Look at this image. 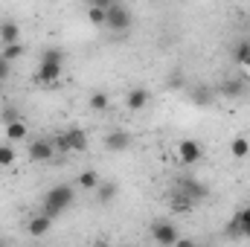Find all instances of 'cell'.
<instances>
[{
  "label": "cell",
  "instance_id": "6da1fadb",
  "mask_svg": "<svg viewBox=\"0 0 250 247\" xmlns=\"http://www.w3.org/2000/svg\"><path fill=\"white\" fill-rule=\"evenodd\" d=\"M73 198H76L73 186H67V184L53 186V189H50V192L44 195V206H41V212H44L47 218H59L64 209H70Z\"/></svg>",
  "mask_w": 250,
  "mask_h": 247
},
{
  "label": "cell",
  "instance_id": "7a4b0ae2",
  "mask_svg": "<svg viewBox=\"0 0 250 247\" xmlns=\"http://www.w3.org/2000/svg\"><path fill=\"white\" fill-rule=\"evenodd\" d=\"M53 145L62 154H67V151H84L87 148V131L84 128H70V131H64V134L56 137Z\"/></svg>",
  "mask_w": 250,
  "mask_h": 247
},
{
  "label": "cell",
  "instance_id": "3957f363",
  "mask_svg": "<svg viewBox=\"0 0 250 247\" xmlns=\"http://www.w3.org/2000/svg\"><path fill=\"white\" fill-rule=\"evenodd\" d=\"M131 21H134V15H131L128 6L111 3L108 6V18H105V29H111V32H128L131 29Z\"/></svg>",
  "mask_w": 250,
  "mask_h": 247
},
{
  "label": "cell",
  "instance_id": "277c9868",
  "mask_svg": "<svg viewBox=\"0 0 250 247\" xmlns=\"http://www.w3.org/2000/svg\"><path fill=\"white\" fill-rule=\"evenodd\" d=\"M148 233H151L154 245H160V247H175L181 242V230H178L172 221H154V224L148 227Z\"/></svg>",
  "mask_w": 250,
  "mask_h": 247
},
{
  "label": "cell",
  "instance_id": "5b68a950",
  "mask_svg": "<svg viewBox=\"0 0 250 247\" xmlns=\"http://www.w3.org/2000/svg\"><path fill=\"white\" fill-rule=\"evenodd\" d=\"M201 157H204V148H201L198 140H181V143H178V160H181L184 166L201 163Z\"/></svg>",
  "mask_w": 250,
  "mask_h": 247
},
{
  "label": "cell",
  "instance_id": "8992f818",
  "mask_svg": "<svg viewBox=\"0 0 250 247\" xmlns=\"http://www.w3.org/2000/svg\"><path fill=\"white\" fill-rule=\"evenodd\" d=\"M64 62H41L35 70V84H56L62 79Z\"/></svg>",
  "mask_w": 250,
  "mask_h": 247
},
{
  "label": "cell",
  "instance_id": "52a82bcc",
  "mask_svg": "<svg viewBox=\"0 0 250 247\" xmlns=\"http://www.w3.org/2000/svg\"><path fill=\"white\" fill-rule=\"evenodd\" d=\"M26 154H29V163H50L56 157V145L50 140H32Z\"/></svg>",
  "mask_w": 250,
  "mask_h": 247
},
{
  "label": "cell",
  "instance_id": "ba28073f",
  "mask_svg": "<svg viewBox=\"0 0 250 247\" xmlns=\"http://www.w3.org/2000/svg\"><path fill=\"white\" fill-rule=\"evenodd\" d=\"M227 236H230V239H236V236L250 239V206H242V209L236 212V218L227 224Z\"/></svg>",
  "mask_w": 250,
  "mask_h": 247
},
{
  "label": "cell",
  "instance_id": "9c48e42d",
  "mask_svg": "<svg viewBox=\"0 0 250 247\" xmlns=\"http://www.w3.org/2000/svg\"><path fill=\"white\" fill-rule=\"evenodd\" d=\"M218 96H224V99H242L245 93H248V84L242 82V79H227V82H221L218 84V90H215Z\"/></svg>",
  "mask_w": 250,
  "mask_h": 247
},
{
  "label": "cell",
  "instance_id": "30bf717a",
  "mask_svg": "<svg viewBox=\"0 0 250 247\" xmlns=\"http://www.w3.org/2000/svg\"><path fill=\"white\" fill-rule=\"evenodd\" d=\"M148 102H151V93L146 87H134V90L125 93V108L128 111H143V108H148Z\"/></svg>",
  "mask_w": 250,
  "mask_h": 247
},
{
  "label": "cell",
  "instance_id": "8fae6325",
  "mask_svg": "<svg viewBox=\"0 0 250 247\" xmlns=\"http://www.w3.org/2000/svg\"><path fill=\"white\" fill-rule=\"evenodd\" d=\"M50 227H53V218H47L44 212H38V215H32V218H29L26 233H29V236H35V239H44V236L50 233Z\"/></svg>",
  "mask_w": 250,
  "mask_h": 247
},
{
  "label": "cell",
  "instance_id": "7c38bea8",
  "mask_svg": "<svg viewBox=\"0 0 250 247\" xmlns=\"http://www.w3.org/2000/svg\"><path fill=\"white\" fill-rule=\"evenodd\" d=\"M181 192L187 195L189 201H195V204H198V201H204V198L209 195V189L201 184V181H195V178H187V181H181Z\"/></svg>",
  "mask_w": 250,
  "mask_h": 247
},
{
  "label": "cell",
  "instance_id": "4fadbf2b",
  "mask_svg": "<svg viewBox=\"0 0 250 247\" xmlns=\"http://www.w3.org/2000/svg\"><path fill=\"white\" fill-rule=\"evenodd\" d=\"M128 145H131V134L123 131V128H120V131H111V134L105 137V148H108V151H125Z\"/></svg>",
  "mask_w": 250,
  "mask_h": 247
},
{
  "label": "cell",
  "instance_id": "5bb4252c",
  "mask_svg": "<svg viewBox=\"0 0 250 247\" xmlns=\"http://www.w3.org/2000/svg\"><path fill=\"white\" fill-rule=\"evenodd\" d=\"M0 44L9 47V44H21V26L15 21H3L0 23Z\"/></svg>",
  "mask_w": 250,
  "mask_h": 247
},
{
  "label": "cell",
  "instance_id": "9a60e30c",
  "mask_svg": "<svg viewBox=\"0 0 250 247\" xmlns=\"http://www.w3.org/2000/svg\"><path fill=\"white\" fill-rule=\"evenodd\" d=\"M99 175L93 172V169H84V172H79V178H76V186L79 189H84V192H93V189H99Z\"/></svg>",
  "mask_w": 250,
  "mask_h": 247
},
{
  "label": "cell",
  "instance_id": "2e32d148",
  "mask_svg": "<svg viewBox=\"0 0 250 247\" xmlns=\"http://www.w3.org/2000/svg\"><path fill=\"white\" fill-rule=\"evenodd\" d=\"M230 154L236 157V160H245L250 154V140H245V137H233L230 140Z\"/></svg>",
  "mask_w": 250,
  "mask_h": 247
},
{
  "label": "cell",
  "instance_id": "e0dca14e",
  "mask_svg": "<svg viewBox=\"0 0 250 247\" xmlns=\"http://www.w3.org/2000/svg\"><path fill=\"white\" fill-rule=\"evenodd\" d=\"M189 99H192L195 105H201V108H207V105H212V99H215V93H212L209 87H204V84H201V87H195V90L189 93Z\"/></svg>",
  "mask_w": 250,
  "mask_h": 247
},
{
  "label": "cell",
  "instance_id": "ac0fdd59",
  "mask_svg": "<svg viewBox=\"0 0 250 247\" xmlns=\"http://www.w3.org/2000/svg\"><path fill=\"white\" fill-rule=\"evenodd\" d=\"M169 206H172V212H181V215H184V212H189V209L195 206V201H189L184 192H175L172 201H169Z\"/></svg>",
  "mask_w": 250,
  "mask_h": 247
},
{
  "label": "cell",
  "instance_id": "d6986e66",
  "mask_svg": "<svg viewBox=\"0 0 250 247\" xmlns=\"http://www.w3.org/2000/svg\"><path fill=\"white\" fill-rule=\"evenodd\" d=\"M117 184H99V189H96V201L99 204H111L114 198H117Z\"/></svg>",
  "mask_w": 250,
  "mask_h": 247
},
{
  "label": "cell",
  "instance_id": "ffe728a7",
  "mask_svg": "<svg viewBox=\"0 0 250 247\" xmlns=\"http://www.w3.org/2000/svg\"><path fill=\"white\" fill-rule=\"evenodd\" d=\"M233 59H236V64H242V67H250V41H239L236 44Z\"/></svg>",
  "mask_w": 250,
  "mask_h": 247
},
{
  "label": "cell",
  "instance_id": "44dd1931",
  "mask_svg": "<svg viewBox=\"0 0 250 247\" xmlns=\"http://www.w3.org/2000/svg\"><path fill=\"white\" fill-rule=\"evenodd\" d=\"M26 125L23 123H12V125H6V140L9 143H18V140H26Z\"/></svg>",
  "mask_w": 250,
  "mask_h": 247
},
{
  "label": "cell",
  "instance_id": "7402d4cb",
  "mask_svg": "<svg viewBox=\"0 0 250 247\" xmlns=\"http://www.w3.org/2000/svg\"><path fill=\"white\" fill-rule=\"evenodd\" d=\"M87 105H90V111H105L108 108V93L105 90H93L90 99H87Z\"/></svg>",
  "mask_w": 250,
  "mask_h": 247
},
{
  "label": "cell",
  "instance_id": "603a6c76",
  "mask_svg": "<svg viewBox=\"0 0 250 247\" xmlns=\"http://www.w3.org/2000/svg\"><path fill=\"white\" fill-rule=\"evenodd\" d=\"M15 160H18L15 148H12L9 143H3V145H0V169H9V166H15Z\"/></svg>",
  "mask_w": 250,
  "mask_h": 247
},
{
  "label": "cell",
  "instance_id": "cb8c5ba5",
  "mask_svg": "<svg viewBox=\"0 0 250 247\" xmlns=\"http://www.w3.org/2000/svg\"><path fill=\"white\" fill-rule=\"evenodd\" d=\"M0 56H3L9 64L18 62V59L23 56V44H9V47H3V50H0Z\"/></svg>",
  "mask_w": 250,
  "mask_h": 247
},
{
  "label": "cell",
  "instance_id": "d4e9b609",
  "mask_svg": "<svg viewBox=\"0 0 250 247\" xmlns=\"http://www.w3.org/2000/svg\"><path fill=\"white\" fill-rule=\"evenodd\" d=\"M3 125H12V123H21V114H18V108H6L3 114Z\"/></svg>",
  "mask_w": 250,
  "mask_h": 247
},
{
  "label": "cell",
  "instance_id": "484cf974",
  "mask_svg": "<svg viewBox=\"0 0 250 247\" xmlns=\"http://www.w3.org/2000/svg\"><path fill=\"white\" fill-rule=\"evenodd\" d=\"M9 76H12V64L0 56V84H3V82H9Z\"/></svg>",
  "mask_w": 250,
  "mask_h": 247
},
{
  "label": "cell",
  "instance_id": "4316f807",
  "mask_svg": "<svg viewBox=\"0 0 250 247\" xmlns=\"http://www.w3.org/2000/svg\"><path fill=\"white\" fill-rule=\"evenodd\" d=\"M175 247H204V245H198V242H192V239H181Z\"/></svg>",
  "mask_w": 250,
  "mask_h": 247
},
{
  "label": "cell",
  "instance_id": "83f0119b",
  "mask_svg": "<svg viewBox=\"0 0 250 247\" xmlns=\"http://www.w3.org/2000/svg\"><path fill=\"white\" fill-rule=\"evenodd\" d=\"M0 247H6V245H3V242H0Z\"/></svg>",
  "mask_w": 250,
  "mask_h": 247
}]
</instances>
